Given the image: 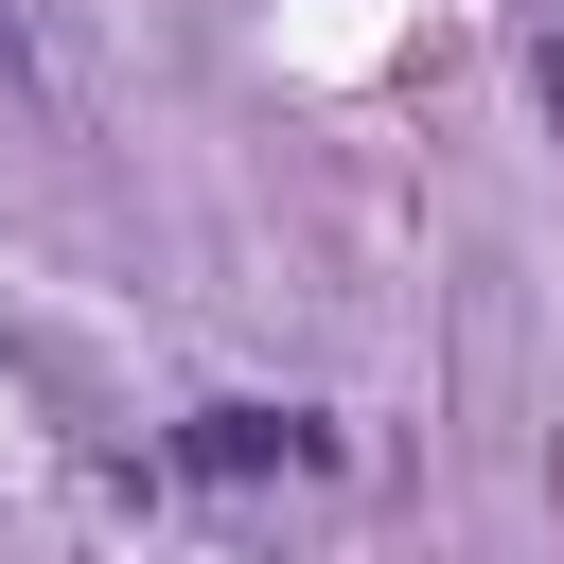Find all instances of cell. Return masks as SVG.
<instances>
[{
  "label": "cell",
  "instance_id": "cell-1",
  "mask_svg": "<svg viewBox=\"0 0 564 564\" xmlns=\"http://www.w3.org/2000/svg\"><path fill=\"white\" fill-rule=\"evenodd\" d=\"M335 458V423H300V405H194L176 423V476H317Z\"/></svg>",
  "mask_w": 564,
  "mask_h": 564
},
{
  "label": "cell",
  "instance_id": "cell-2",
  "mask_svg": "<svg viewBox=\"0 0 564 564\" xmlns=\"http://www.w3.org/2000/svg\"><path fill=\"white\" fill-rule=\"evenodd\" d=\"M546 123H564V35H546Z\"/></svg>",
  "mask_w": 564,
  "mask_h": 564
}]
</instances>
